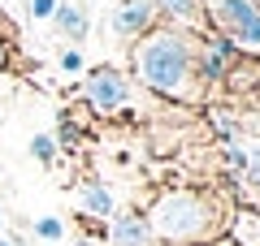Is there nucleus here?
I'll return each instance as SVG.
<instances>
[{
  "instance_id": "nucleus-5",
  "label": "nucleus",
  "mask_w": 260,
  "mask_h": 246,
  "mask_svg": "<svg viewBox=\"0 0 260 246\" xmlns=\"http://www.w3.org/2000/svg\"><path fill=\"white\" fill-rule=\"evenodd\" d=\"M152 26H156V5H152V0H117V9H113V30H117V39L135 44V39L148 35Z\"/></svg>"
},
{
  "instance_id": "nucleus-13",
  "label": "nucleus",
  "mask_w": 260,
  "mask_h": 246,
  "mask_svg": "<svg viewBox=\"0 0 260 246\" xmlns=\"http://www.w3.org/2000/svg\"><path fill=\"white\" fill-rule=\"evenodd\" d=\"M243 177H247V182H251V186L260 190V143H256V147L247 151V169H243Z\"/></svg>"
},
{
  "instance_id": "nucleus-9",
  "label": "nucleus",
  "mask_w": 260,
  "mask_h": 246,
  "mask_svg": "<svg viewBox=\"0 0 260 246\" xmlns=\"http://www.w3.org/2000/svg\"><path fill=\"white\" fill-rule=\"evenodd\" d=\"M52 22H56V30L70 39V48H78V44L87 39V13H83V5L61 0V5H56V13H52Z\"/></svg>"
},
{
  "instance_id": "nucleus-10",
  "label": "nucleus",
  "mask_w": 260,
  "mask_h": 246,
  "mask_svg": "<svg viewBox=\"0 0 260 246\" xmlns=\"http://www.w3.org/2000/svg\"><path fill=\"white\" fill-rule=\"evenodd\" d=\"M30 155H35L44 169H52V164H56V138L52 134H35V138H30Z\"/></svg>"
},
{
  "instance_id": "nucleus-16",
  "label": "nucleus",
  "mask_w": 260,
  "mask_h": 246,
  "mask_svg": "<svg viewBox=\"0 0 260 246\" xmlns=\"http://www.w3.org/2000/svg\"><path fill=\"white\" fill-rule=\"evenodd\" d=\"M9 30H13V22L5 18V9H0V35H9Z\"/></svg>"
},
{
  "instance_id": "nucleus-8",
  "label": "nucleus",
  "mask_w": 260,
  "mask_h": 246,
  "mask_svg": "<svg viewBox=\"0 0 260 246\" xmlns=\"http://www.w3.org/2000/svg\"><path fill=\"white\" fill-rule=\"evenodd\" d=\"M152 242L148 233V220H143V212H113L109 216V246H143Z\"/></svg>"
},
{
  "instance_id": "nucleus-4",
  "label": "nucleus",
  "mask_w": 260,
  "mask_h": 246,
  "mask_svg": "<svg viewBox=\"0 0 260 246\" xmlns=\"http://www.w3.org/2000/svg\"><path fill=\"white\" fill-rule=\"evenodd\" d=\"M83 100L95 117H117L130 104V82L117 65H91L83 78Z\"/></svg>"
},
{
  "instance_id": "nucleus-19",
  "label": "nucleus",
  "mask_w": 260,
  "mask_h": 246,
  "mask_svg": "<svg viewBox=\"0 0 260 246\" xmlns=\"http://www.w3.org/2000/svg\"><path fill=\"white\" fill-rule=\"evenodd\" d=\"M143 246H165V242H143Z\"/></svg>"
},
{
  "instance_id": "nucleus-11",
  "label": "nucleus",
  "mask_w": 260,
  "mask_h": 246,
  "mask_svg": "<svg viewBox=\"0 0 260 246\" xmlns=\"http://www.w3.org/2000/svg\"><path fill=\"white\" fill-rule=\"evenodd\" d=\"M35 237H44L48 246H56V242L65 237V220H61V216H39V220H35Z\"/></svg>"
},
{
  "instance_id": "nucleus-14",
  "label": "nucleus",
  "mask_w": 260,
  "mask_h": 246,
  "mask_svg": "<svg viewBox=\"0 0 260 246\" xmlns=\"http://www.w3.org/2000/svg\"><path fill=\"white\" fill-rule=\"evenodd\" d=\"M61 69L65 73H83V52H78V48H65L61 52Z\"/></svg>"
},
{
  "instance_id": "nucleus-1",
  "label": "nucleus",
  "mask_w": 260,
  "mask_h": 246,
  "mask_svg": "<svg viewBox=\"0 0 260 246\" xmlns=\"http://www.w3.org/2000/svg\"><path fill=\"white\" fill-rule=\"evenodd\" d=\"M200 39L204 35L156 22L148 35H139L130 44V69L148 91L165 95V100L200 104L208 95L204 78H200Z\"/></svg>"
},
{
  "instance_id": "nucleus-3",
  "label": "nucleus",
  "mask_w": 260,
  "mask_h": 246,
  "mask_svg": "<svg viewBox=\"0 0 260 246\" xmlns=\"http://www.w3.org/2000/svg\"><path fill=\"white\" fill-rule=\"evenodd\" d=\"M204 22L234 52L260 56V0H204Z\"/></svg>"
},
{
  "instance_id": "nucleus-17",
  "label": "nucleus",
  "mask_w": 260,
  "mask_h": 246,
  "mask_svg": "<svg viewBox=\"0 0 260 246\" xmlns=\"http://www.w3.org/2000/svg\"><path fill=\"white\" fill-rule=\"evenodd\" d=\"M0 237H5V208H0Z\"/></svg>"
},
{
  "instance_id": "nucleus-2",
  "label": "nucleus",
  "mask_w": 260,
  "mask_h": 246,
  "mask_svg": "<svg viewBox=\"0 0 260 246\" xmlns=\"http://www.w3.org/2000/svg\"><path fill=\"white\" fill-rule=\"evenodd\" d=\"M143 220H148L152 242H165V246H204V242H213V237L225 233L230 208H225L213 190H200V186H174V190H160L156 199L148 203Z\"/></svg>"
},
{
  "instance_id": "nucleus-6",
  "label": "nucleus",
  "mask_w": 260,
  "mask_h": 246,
  "mask_svg": "<svg viewBox=\"0 0 260 246\" xmlns=\"http://www.w3.org/2000/svg\"><path fill=\"white\" fill-rule=\"evenodd\" d=\"M70 203H74V212L87 216V220H109L113 212H117V199H113V190L104 182H78L74 190H70Z\"/></svg>"
},
{
  "instance_id": "nucleus-12",
  "label": "nucleus",
  "mask_w": 260,
  "mask_h": 246,
  "mask_svg": "<svg viewBox=\"0 0 260 246\" xmlns=\"http://www.w3.org/2000/svg\"><path fill=\"white\" fill-rule=\"evenodd\" d=\"M56 5L61 0H26V13H30V22H48L56 13Z\"/></svg>"
},
{
  "instance_id": "nucleus-18",
  "label": "nucleus",
  "mask_w": 260,
  "mask_h": 246,
  "mask_svg": "<svg viewBox=\"0 0 260 246\" xmlns=\"http://www.w3.org/2000/svg\"><path fill=\"white\" fill-rule=\"evenodd\" d=\"M0 246H18V242H13V237H0Z\"/></svg>"
},
{
  "instance_id": "nucleus-15",
  "label": "nucleus",
  "mask_w": 260,
  "mask_h": 246,
  "mask_svg": "<svg viewBox=\"0 0 260 246\" xmlns=\"http://www.w3.org/2000/svg\"><path fill=\"white\" fill-rule=\"evenodd\" d=\"M9 65V35H0V69Z\"/></svg>"
},
{
  "instance_id": "nucleus-7",
  "label": "nucleus",
  "mask_w": 260,
  "mask_h": 246,
  "mask_svg": "<svg viewBox=\"0 0 260 246\" xmlns=\"http://www.w3.org/2000/svg\"><path fill=\"white\" fill-rule=\"evenodd\" d=\"M152 5H156V22L182 26V30H191V35H208L204 0H152Z\"/></svg>"
}]
</instances>
